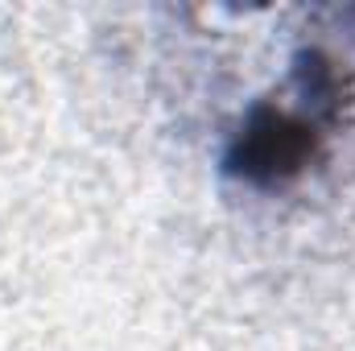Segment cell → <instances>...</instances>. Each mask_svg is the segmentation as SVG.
I'll return each mask as SVG.
<instances>
[{
	"label": "cell",
	"mask_w": 355,
	"mask_h": 351,
	"mask_svg": "<svg viewBox=\"0 0 355 351\" xmlns=\"http://www.w3.org/2000/svg\"><path fill=\"white\" fill-rule=\"evenodd\" d=\"M318 149H322L318 116L261 103L232 137L223 170L248 186H285L310 170Z\"/></svg>",
	"instance_id": "1"
}]
</instances>
